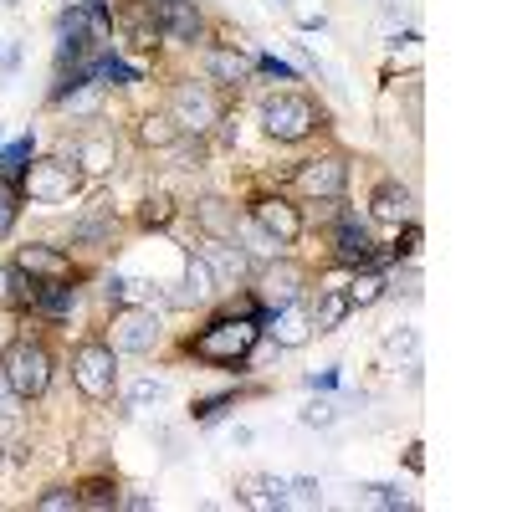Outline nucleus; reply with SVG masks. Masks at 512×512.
Listing matches in <instances>:
<instances>
[{
  "label": "nucleus",
  "instance_id": "obj_11",
  "mask_svg": "<svg viewBox=\"0 0 512 512\" xmlns=\"http://www.w3.org/2000/svg\"><path fill=\"white\" fill-rule=\"evenodd\" d=\"M333 262L349 267V272L379 267V241L369 236V226L354 216V210H338V221H333Z\"/></svg>",
  "mask_w": 512,
  "mask_h": 512
},
{
  "label": "nucleus",
  "instance_id": "obj_8",
  "mask_svg": "<svg viewBox=\"0 0 512 512\" xmlns=\"http://www.w3.org/2000/svg\"><path fill=\"white\" fill-rule=\"evenodd\" d=\"M297 200H338L349 190V159L344 154H318V159H297L287 175Z\"/></svg>",
  "mask_w": 512,
  "mask_h": 512
},
{
  "label": "nucleus",
  "instance_id": "obj_21",
  "mask_svg": "<svg viewBox=\"0 0 512 512\" xmlns=\"http://www.w3.org/2000/svg\"><path fill=\"white\" fill-rule=\"evenodd\" d=\"M282 492H287V482L282 477H267V472L236 477V502L241 507H256V512H277L282 507Z\"/></svg>",
  "mask_w": 512,
  "mask_h": 512
},
{
  "label": "nucleus",
  "instance_id": "obj_4",
  "mask_svg": "<svg viewBox=\"0 0 512 512\" xmlns=\"http://www.w3.org/2000/svg\"><path fill=\"white\" fill-rule=\"evenodd\" d=\"M72 384H77V395L82 400H113L118 390V354L103 344V338H82V344L72 349Z\"/></svg>",
  "mask_w": 512,
  "mask_h": 512
},
{
  "label": "nucleus",
  "instance_id": "obj_3",
  "mask_svg": "<svg viewBox=\"0 0 512 512\" xmlns=\"http://www.w3.org/2000/svg\"><path fill=\"white\" fill-rule=\"evenodd\" d=\"M323 108L308 93H267L262 98V134L272 144H303L323 128Z\"/></svg>",
  "mask_w": 512,
  "mask_h": 512
},
{
  "label": "nucleus",
  "instance_id": "obj_31",
  "mask_svg": "<svg viewBox=\"0 0 512 512\" xmlns=\"http://www.w3.org/2000/svg\"><path fill=\"white\" fill-rule=\"evenodd\" d=\"M36 512H77V487H47L31 497Z\"/></svg>",
  "mask_w": 512,
  "mask_h": 512
},
{
  "label": "nucleus",
  "instance_id": "obj_13",
  "mask_svg": "<svg viewBox=\"0 0 512 512\" xmlns=\"http://www.w3.org/2000/svg\"><path fill=\"white\" fill-rule=\"evenodd\" d=\"M200 262L210 267V277H216L221 292H246V287H251V272H256V262H251L236 241H205Z\"/></svg>",
  "mask_w": 512,
  "mask_h": 512
},
{
  "label": "nucleus",
  "instance_id": "obj_41",
  "mask_svg": "<svg viewBox=\"0 0 512 512\" xmlns=\"http://www.w3.org/2000/svg\"><path fill=\"white\" fill-rule=\"evenodd\" d=\"M118 507H134V512H144V507H154V497H144V492H118Z\"/></svg>",
  "mask_w": 512,
  "mask_h": 512
},
{
  "label": "nucleus",
  "instance_id": "obj_33",
  "mask_svg": "<svg viewBox=\"0 0 512 512\" xmlns=\"http://www.w3.org/2000/svg\"><path fill=\"white\" fill-rule=\"evenodd\" d=\"M400 236H395V246H390V256L395 262H415V251H420V241H425V231L415 226V221H405V226H395Z\"/></svg>",
  "mask_w": 512,
  "mask_h": 512
},
{
  "label": "nucleus",
  "instance_id": "obj_15",
  "mask_svg": "<svg viewBox=\"0 0 512 512\" xmlns=\"http://www.w3.org/2000/svg\"><path fill=\"white\" fill-rule=\"evenodd\" d=\"M11 262H16L26 277H36V282H72V277H77L72 256H67L62 246H47V241H26V246H16Z\"/></svg>",
  "mask_w": 512,
  "mask_h": 512
},
{
  "label": "nucleus",
  "instance_id": "obj_25",
  "mask_svg": "<svg viewBox=\"0 0 512 512\" xmlns=\"http://www.w3.org/2000/svg\"><path fill=\"white\" fill-rule=\"evenodd\" d=\"M180 139H185V134H180V123L169 118L164 108L139 118V144H144V149H154V154H169V149H175Z\"/></svg>",
  "mask_w": 512,
  "mask_h": 512
},
{
  "label": "nucleus",
  "instance_id": "obj_29",
  "mask_svg": "<svg viewBox=\"0 0 512 512\" xmlns=\"http://www.w3.org/2000/svg\"><path fill=\"white\" fill-rule=\"evenodd\" d=\"M118 482L113 477H88V482H77V507H93V512H108L118 507Z\"/></svg>",
  "mask_w": 512,
  "mask_h": 512
},
{
  "label": "nucleus",
  "instance_id": "obj_18",
  "mask_svg": "<svg viewBox=\"0 0 512 512\" xmlns=\"http://www.w3.org/2000/svg\"><path fill=\"white\" fill-rule=\"evenodd\" d=\"M221 297V287H216V277H210V267L200 262V251H190V262H185V282L164 297L169 308H210Z\"/></svg>",
  "mask_w": 512,
  "mask_h": 512
},
{
  "label": "nucleus",
  "instance_id": "obj_36",
  "mask_svg": "<svg viewBox=\"0 0 512 512\" xmlns=\"http://www.w3.org/2000/svg\"><path fill=\"white\" fill-rule=\"evenodd\" d=\"M338 420V405L333 400H313L308 410H303V425H333Z\"/></svg>",
  "mask_w": 512,
  "mask_h": 512
},
{
  "label": "nucleus",
  "instance_id": "obj_16",
  "mask_svg": "<svg viewBox=\"0 0 512 512\" xmlns=\"http://www.w3.org/2000/svg\"><path fill=\"white\" fill-rule=\"evenodd\" d=\"M200 77L210 82V88H241V82L251 77V57L241 47H200Z\"/></svg>",
  "mask_w": 512,
  "mask_h": 512
},
{
  "label": "nucleus",
  "instance_id": "obj_40",
  "mask_svg": "<svg viewBox=\"0 0 512 512\" xmlns=\"http://www.w3.org/2000/svg\"><path fill=\"white\" fill-rule=\"evenodd\" d=\"M16 395H11V384H6V369H0V415H16Z\"/></svg>",
  "mask_w": 512,
  "mask_h": 512
},
{
  "label": "nucleus",
  "instance_id": "obj_24",
  "mask_svg": "<svg viewBox=\"0 0 512 512\" xmlns=\"http://www.w3.org/2000/svg\"><path fill=\"white\" fill-rule=\"evenodd\" d=\"M72 241H77V246H93V251H108V246L118 241V221H113V210H93V216L72 221Z\"/></svg>",
  "mask_w": 512,
  "mask_h": 512
},
{
  "label": "nucleus",
  "instance_id": "obj_7",
  "mask_svg": "<svg viewBox=\"0 0 512 512\" xmlns=\"http://www.w3.org/2000/svg\"><path fill=\"white\" fill-rule=\"evenodd\" d=\"M164 113L180 123V134H210V128H216V118H221L226 108H221V93L210 88V82L180 77L175 88H169V103H164Z\"/></svg>",
  "mask_w": 512,
  "mask_h": 512
},
{
  "label": "nucleus",
  "instance_id": "obj_32",
  "mask_svg": "<svg viewBox=\"0 0 512 512\" xmlns=\"http://www.w3.org/2000/svg\"><path fill=\"white\" fill-rule=\"evenodd\" d=\"M282 507H323V487L318 482H287V492H282Z\"/></svg>",
  "mask_w": 512,
  "mask_h": 512
},
{
  "label": "nucleus",
  "instance_id": "obj_30",
  "mask_svg": "<svg viewBox=\"0 0 512 512\" xmlns=\"http://www.w3.org/2000/svg\"><path fill=\"white\" fill-rule=\"evenodd\" d=\"M164 395H169V384H164V379H154V374H144V379H134V384H128L123 405H128V410H149V405H159Z\"/></svg>",
  "mask_w": 512,
  "mask_h": 512
},
{
  "label": "nucleus",
  "instance_id": "obj_23",
  "mask_svg": "<svg viewBox=\"0 0 512 512\" xmlns=\"http://www.w3.org/2000/svg\"><path fill=\"white\" fill-rule=\"evenodd\" d=\"M344 297H349V308H374V303H384V297H390V277H384L379 267L349 272V287H344Z\"/></svg>",
  "mask_w": 512,
  "mask_h": 512
},
{
  "label": "nucleus",
  "instance_id": "obj_42",
  "mask_svg": "<svg viewBox=\"0 0 512 512\" xmlns=\"http://www.w3.org/2000/svg\"><path fill=\"white\" fill-rule=\"evenodd\" d=\"M6 272H11V267H0V303H6Z\"/></svg>",
  "mask_w": 512,
  "mask_h": 512
},
{
  "label": "nucleus",
  "instance_id": "obj_9",
  "mask_svg": "<svg viewBox=\"0 0 512 512\" xmlns=\"http://www.w3.org/2000/svg\"><path fill=\"white\" fill-rule=\"evenodd\" d=\"M303 282H308V272L297 267V262H287V256H272V262H262L251 272V297H256V308H282V303H292V297H303Z\"/></svg>",
  "mask_w": 512,
  "mask_h": 512
},
{
  "label": "nucleus",
  "instance_id": "obj_19",
  "mask_svg": "<svg viewBox=\"0 0 512 512\" xmlns=\"http://www.w3.org/2000/svg\"><path fill=\"white\" fill-rule=\"evenodd\" d=\"M190 216H195V231H200L205 241H236L241 210H236L231 200H221V195H200V200L190 205Z\"/></svg>",
  "mask_w": 512,
  "mask_h": 512
},
{
  "label": "nucleus",
  "instance_id": "obj_20",
  "mask_svg": "<svg viewBox=\"0 0 512 512\" xmlns=\"http://www.w3.org/2000/svg\"><path fill=\"white\" fill-rule=\"evenodd\" d=\"M369 216L379 226H405V221H415V195L400 180H379L369 195Z\"/></svg>",
  "mask_w": 512,
  "mask_h": 512
},
{
  "label": "nucleus",
  "instance_id": "obj_17",
  "mask_svg": "<svg viewBox=\"0 0 512 512\" xmlns=\"http://www.w3.org/2000/svg\"><path fill=\"white\" fill-rule=\"evenodd\" d=\"M67 159L77 164V175H108L118 164V139L113 134H72Z\"/></svg>",
  "mask_w": 512,
  "mask_h": 512
},
{
  "label": "nucleus",
  "instance_id": "obj_37",
  "mask_svg": "<svg viewBox=\"0 0 512 512\" xmlns=\"http://www.w3.org/2000/svg\"><path fill=\"white\" fill-rule=\"evenodd\" d=\"M384 349H390V354H405V359L415 364V328H400V333H390V338H384Z\"/></svg>",
  "mask_w": 512,
  "mask_h": 512
},
{
  "label": "nucleus",
  "instance_id": "obj_5",
  "mask_svg": "<svg viewBox=\"0 0 512 512\" xmlns=\"http://www.w3.org/2000/svg\"><path fill=\"white\" fill-rule=\"evenodd\" d=\"M103 344L113 354H154L164 344V323L144 303H118L113 318H108V338H103Z\"/></svg>",
  "mask_w": 512,
  "mask_h": 512
},
{
  "label": "nucleus",
  "instance_id": "obj_14",
  "mask_svg": "<svg viewBox=\"0 0 512 512\" xmlns=\"http://www.w3.org/2000/svg\"><path fill=\"white\" fill-rule=\"evenodd\" d=\"M262 333L272 338L277 349H303L308 338H313V318H308V297H292V303H282V308H267L262 318Z\"/></svg>",
  "mask_w": 512,
  "mask_h": 512
},
{
  "label": "nucleus",
  "instance_id": "obj_26",
  "mask_svg": "<svg viewBox=\"0 0 512 512\" xmlns=\"http://www.w3.org/2000/svg\"><path fill=\"white\" fill-rule=\"evenodd\" d=\"M52 103H57V108H67L72 118H98V113H103V82H93V77H82L77 88L57 93Z\"/></svg>",
  "mask_w": 512,
  "mask_h": 512
},
{
  "label": "nucleus",
  "instance_id": "obj_38",
  "mask_svg": "<svg viewBox=\"0 0 512 512\" xmlns=\"http://www.w3.org/2000/svg\"><path fill=\"white\" fill-rule=\"evenodd\" d=\"M369 502H379V507H415V497H400L395 487H369Z\"/></svg>",
  "mask_w": 512,
  "mask_h": 512
},
{
  "label": "nucleus",
  "instance_id": "obj_28",
  "mask_svg": "<svg viewBox=\"0 0 512 512\" xmlns=\"http://www.w3.org/2000/svg\"><path fill=\"white\" fill-rule=\"evenodd\" d=\"M72 308H77V287H72V282H41V287H36L31 313H41V318H67Z\"/></svg>",
  "mask_w": 512,
  "mask_h": 512
},
{
  "label": "nucleus",
  "instance_id": "obj_1",
  "mask_svg": "<svg viewBox=\"0 0 512 512\" xmlns=\"http://www.w3.org/2000/svg\"><path fill=\"white\" fill-rule=\"evenodd\" d=\"M256 338H262V323H256V318H246V313H216L200 333L185 338V354L200 359V364H221V369L246 374L251 369L246 354H251Z\"/></svg>",
  "mask_w": 512,
  "mask_h": 512
},
{
  "label": "nucleus",
  "instance_id": "obj_2",
  "mask_svg": "<svg viewBox=\"0 0 512 512\" xmlns=\"http://www.w3.org/2000/svg\"><path fill=\"white\" fill-rule=\"evenodd\" d=\"M0 369H6V384H11V395L21 405H31V400H41L52 390V349L31 333L11 338L6 354H0Z\"/></svg>",
  "mask_w": 512,
  "mask_h": 512
},
{
  "label": "nucleus",
  "instance_id": "obj_35",
  "mask_svg": "<svg viewBox=\"0 0 512 512\" xmlns=\"http://www.w3.org/2000/svg\"><path fill=\"white\" fill-rule=\"evenodd\" d=\"M226 405H236V390H221V395H200V400L190 405V415H195V420H216Z\"/></svg>",
  "mask_w": 512,
  "mask_h": 512
},
{
  "label": "nucleus",
  "instance_id": "obj_27",
  "mask_svg": "<svg viewBox=\"0 0 512 512\" xmlns=\"http://www.w3.org/2000/svg\"><path fill=\"white\" fill-rule=\"evenodd\" d=\"M180 216V205H175V195H164V190H149L144 200H139V210H134V226L139 231H164L169 221Z\"/></svg>",
  "mask_w": 512,
  "mask_h": 512
},
{
  "label": "nucleus",
  "instance_id": "obj_10",
  "mask_svg": "<svg viewBox=\"0 0 512 512\" xmlns=\"http://www.w3.org/2000/svg\"><path fill=\"white\" fill-rule=\"evenodd\" d=\"M246 216L256 221V226H262L282 251L287 246H297V241H303V231H308V221H303V210H297L292 205V195H282V190H267V195H256L251 200V210H246Z\"/></svg>",
  "mask_w": 512,
  "mask_h": 512
},
{
  "label": "nucleus",
  "instance_id": "obj_22",
  "mask_svg": "<svg viewBox=\"0 0 512 512\" xmlns=\"http://www.w3.org/2000/svg\"><path fill=\"white\" fill-rule=\"evenodd\" d=\"M354 308H349V297H344V287H318L313 297H308V318H313V333H333L338 323H344Z\"/></svg>",
  "mask_w": 512,
  "mask_h": 512
},
{
  "label": "nucleus",
  "instance_id": "obj_6",
  "mask_svg": "<svg viewBox=\"0 0 512 512\" xmlns=\"http://www.w3.org/2000/svg\"><path fill=\"white\" fill-rule=\"evenodd\" d=\"M77 185H82L77 164H72L67 154H52V159H31L16 190H21V200H31V205H67V200L77 195Z\"/></svg>",
  "mask_w": 512,
  "mask_h": 512
},
{
  "label": "nucleus",
  "instance_id": "obj_12",
  "mask_svg": "<svg viewBox=\"0 0 512 512\" xmlns=\"http://www.w3.org/2000/svg\"><path fill=\"white\" fill-rule=\"evenodd\" d=\"M154 26L175 47H200L205 41V11L195 0H154Z\"/></svg>",
  "mask_w": 512,
  "mask_h": 512
},
{
  "label": "nucleus",
  "instance_id": "obj_34",
  "mask_svg": "<svg viewBox=\"0 0 512 512\" xmlns=\"http://www.w3.org/2000/svg\"><path fill=\"white\" fill-rule=\"evenodd\" d=\"M16 216H21V195H16L6 180H0V241L16 231Z\"/></svg>",
  "mask_w": 512,
  "mask_h": 512
},
{
  "label": "nucleus",
  "instance_id": "obj_39",
  "mask_svg": "<svg viewBox=\"0 0 512 512\" xmlns=\"http://www.w3.org/2000/svg\"><path fill=\"white\" fill-rule=\"evenodd\" d=\"M256 67H262L267 77H277V82H292V77H297V72H292L287 62H277V57H262V62H256Z\"/></svg>",
  "mask_w": 512,
  "mask_h": 512
}]
</instances>
